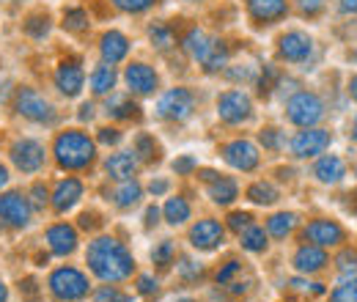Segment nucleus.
<instances>
[{
	"label": "nucleus",
	"instance_id": "1",
	"mask_svg": "<svg viewBox=\"0 0 357 302\" xmlns=\"http://www.w3.org/2000/svg\"><path fill=\"white\" fill-rule=\"evenodd\" d=\"M86 259H89L91 272H93L99 280H105V283L124 280V278L132 275V269H135V261H132V256H130V250H127L121 242L110 239V236L93 239Z\"/></svg>",
	"mask_w": 357,
	"mask_h": 302
},
{
	"label": "nucleus",
	"instance_id": "2",
	"mask_svg": "<svg viewBox=\"0 0 357 302\" xmlns=\"http://www.w3.org/2000/svg\"><path fill=\"white\" fill-rule=\"evenodd\" d=\"M55 160L69 171L86 168L93 160V140L83 132H63L55 140Z\"/></svg>",
	"mask_w": 357,
	"mask_h": 302
},
{
	"label": "nucleus",
	"instance_id": "3",
	"mask_svg": "<svg viewBox=\"0 0 357 302\" xmlns=\"http://www.w3.org/2000/svg\"><path fill=\"white\" fill-rule=\"evenodd\" d=\"M286 116H289V121L291 124H297V127H313V124H319L321 121V116H324V105H321V99L311 93V91H300V93H294L289 102H286Z\"/></svg>",
	"mask_w": 357,
	"mask_h": 302
},
{
	"label": "nucleus",
	"instance_id": "4",
	"mask_svg": "<svg viewBox=\"0 0 357 302\" xmlns=\"http://www.w3.org/2000/svg\"><path fill=\"white\" fill-rule=\"evenodd\" d=\"M50 289H52V294H55L58 300L72 302L89 294V280H86L83 272H77V269H72V266H63V269H55V272H52Z\"/></svg>",
	"mask_w": 357,
	"mask_h": 302
},
{
	"label": "nucleus",
	"instance_id": "5",
	"mask_svg": "<svg viewBox=\"0 0 357 302\" xmlns=\"http://www.w3.org/2000/svg\"><path fill=\"white\" fill-rule=\"evenodd\" d=\"M192 107H195V99H192V93L187 88H171L168 93L160 96L157 116L168 119V121H184V119H190Z\"/></svg>",
	"mask_w": 357,
	"mask_h": 302
},
{
	"label": "nucleus",
	"instance_id": "6",
	"mask_svg": "<svg viewBox=\"0 0 357 302\" xmlns=\"http://www.w3.org/2000/svg\"><path fill=\"white\" fill-rule=\"evenodd\" d=\"M17 113L25 116V119H31V121H47V124L55 119L52 105L47 102L39 91H33V88H22L17 93Z\"/></svg>",
	"mask_w": 357,
	"mask_h": 302
},
{
	"label": "nucleus",
	"instance_id": "7",
	"mask_svg": "<svg viewBox=\"0 0 357 302\" xmlns=\"http://www.w3.org/2000/svg\"><path fill=\"white\" fill-rule=\"evenodd\" d=\"M250 96L242 91H225L223 96L218 99V113L225 124H242L245 119H250Z\"/></svg>",
	"mask_w": 357,
	"mask_h": 302
},
{
	"label": "nucleus",
	"instance_id": "8",
	"mask_svg": "<svg viewBox=\"0 0 357 302\" xmlns=\"http://www.w3.org/2000/svg\"><path fill=\"white\" fill-rule=\"evenodd\" d=\"M0 220L11 228H25L31 222V204L20 192L0 195Z\"/></svg>",
	"mask_w": 357,
	"mask_h": 302
},
{
	"label": "nucleus",
	"instance_id": "9",
	"mask_svg": "<svg viewBox=\"0 0 357 302\" xmlns=\"http://www.w3.org/2000/svg\"><path fill=\"white\" fill-rule=\"evenodd\" d=\"M11 160H14V165H17L20 171L33 173V171H39L42 163H45V149H42V143H36V140H17L14 149H11Z\"/></svg>",
	"mask_w": 357,
	"mask_h": 302
},
{
	"label": "nucleus",
	"instance_id": "10",
	"mask_svg": "<svg viewBox=\"0 0 357 302\" xmlns=\"http://www.w3.org/2000/svg\"><path fill=\"white\" fill-rule=\"evenodd\" d=\"M278 52H280V58H286L291 63H300V61H305L313 52V39L308 33H303V31H291V33L280 36Z\"/></svg>",
	"mask_w": 357,
	"mask_h": 302
},
{
	"label": "nucleus",
	"instance_id": "11",
	"mask_svg": "<svg viewBox=\"0 0 357 302\" xmlns=\"http://www.w3.org/2000/svg\"><path fill=\"white\" fill-rule=\"evenodd\" d=\"M225 163L236 171H253L259 165V149L248 140H234L223 149Z\"/></svg>",
	"mask_w": 357,
	"mask_h": 302
},
{
	"label": "nucleus",
	"instance_id": "12",
	"mask_svg": "<svg viewBox=\"0 0 357 302\" xmlns=\"http://www.w3.org/2000/svg\"><path fill=\"white\" fill-rule=\"evenodd\" d=\"M330 146V132L324 130H305L297 132L291 140V151L294 157H316Z\"/></svg>",
	"mask_w": 357,
	"mask_h": 302
},
{
	"label": "nucleus",
	"instance_id": "13",
	"mask_svg": "<svg viewBox=\"0 0 357 302\" xmlns=\"http://www.w3.org/2000/svg\"><path fill=\"white\" fill-rule=\"evenodd\" d=\"M223 225L218 220H201L198 225H192L190 239H192V248L198 250H215L218 245H223Z\"/></svg>",
	"mask_w": 357,
	"mask_h": 302
},
{
	"label": "nucleus",
	"instance_id": "14",
	"mask_svg": "<svg viewBox=\"0 0 357 302\" xmlns=\"http://www.w3.org/2000/svg\"><path fill=\"white\" fill-rule=\"evenodd\" d=\"M305 236L316 242L319 248H330V245H338L344 242V228L333 220H313L311 225L305 228Z\"/></svg>",
	"mask_w": 357,
	"mask_h": 302
},
{
	"label": "nucleus",
	"instance_id": "15",
	"mask_svg": "<svg viewBox=\"0 0 357 302\" xmlns=\"http://www.w3.org/2000/svg\"><path fill=\"white\" fill-rule=\"evenodd\" d=\"M47 242H50V250L55 256H69L77 248V231L66 222H58L47 231Z\"/></svg>",
	"mask_w": 357,
	"mask_h": 302
},
{
	"label": "nucleus",
	"instance_id": "16",
	"mask_svg": "<svg viewBox=\"0 0 357 302\" xmlns=\"http://www.w3.org/2000/svg\"><path fill=\"white\" fill-rule=\"evenodd\" d=\"M248 11L256 22H275L286 17L289 3L286 0H248Z\"/></svg>",
	"mask_w": 357,
	"mask_h": 302
},
{
	"label": "nucleus",
	"instance_id": "17",
	"mask_svg": "<svg viewBox=\"0 0 357 302\" xmlns=\"http://www.w3.org/2000/svg\"><path fill=\"white\" fill-rule=\"evenodd\" d=\"M80 198H83V184H80L77 179H63V181L55 187L52 206H55V212H69Z\"/></svg>",
	"mask_w": 357,
	"mask_h": 302
},
{
	"label": "nucleus",
	"instance_id": "18",
	"mask_svg": "<svg viewBox=\"0 0 357 302\" xmlns=\"http://www.w3.org/2000/svg\"><path fill=\"white\" fill-rule=\"evenodd\" d=\"M83 80H86V75L77 63H61L58 72H55V83L66 96H77L80 88H83Z\"/></svg>",
	"mask_w": 357,
	"mask_h": 302
},
{
	"label": "nucleus",
	"instance_id": "19",
	"mask_svg": "<svg viewBox=\"0 0 357 302\" xmlns=\"http://www.w3.org/2000/svg\"><path fill=\"white\" fill-rule=\"evenodd\" d=\"M127 52H130V42H127V36L124 33H119V31H110V33H105L102 36V58H105V63H119V61H124L127 58Z\"/></svg>",
	"mask_w": 357,
	"mask_h": 302
},
{
	"label": "nucleus",
	"instance_id": "20",
	"mask_svg": "<svg viewBox=\"0 0 357 302\" xmlns=\"http://www.w3.org/2000/svg\"><path fill=\"white\" fill-rule=\"evenodd\" d=\"M127 83H130V88L137 91V93H151V91L157 88V75H154V69L146 66V63H130V66H127Z\"/></svg>",
	"mask_w": 357,
	"mask_h": 302
},
{
	"label": "nucleus",
	"instance_id": "21",
	"mask_svg": "<svg viewBox=\"0 0 357 302\" xmlns=\"http://www.w3.org/2000/svg\"><path fill=\"white\" fill-rule=\"evenodd\" d=\"M327 264V253L319 248V245H303L297 253H294V266L297 272H319L321 266Z\"/></svg>",
	"mask_w": 357,
	"mask_h": 302
},
{
	"label": "nucleus",
	"instance_id": "22",
	"mask_svg": "<svg viewBox=\"0 0 357 302\" xmlns=\"http://www.w3.org/2000/svg\"><path fill=\"white\" fill-rule=\"evenodd\" d=\"M313 173H316V179H319L321 184H335V181H341V179H344L347 165H344V160H341V157L330 154V157H321V160L316 163Z\"/></svg>",
	"mask_w": 357,
	"mask_h": 302
},
{
	"label": "nucleus",
	"instance_id": "23",
	"mask_svg": "<svg viewBox=\"0 0 357 302\" xmlns=\"http://www.w3.org/2000/svg\"><path fill=\"white\" fill-rule=\"evenodd\" d=\"M105 168H107V173H110L113 179L124 181V179L135 176V171H137V160H135L132 151H121V154H113V157L105 163Z\"/></svg>",
	"mask_w": 357,
	"mask_h": 302
},
{
	"label": "nucleus",
	"instance_id": "24",
	"mask_svg": "<svg viewBox=\"0 0 357 302\" xmlns=\"http://www.w3.org/2000/svg\"><path fill=\"white\" fill-rule=\"evenodd\" d=\"M225 61H228V47H225V42L212 39L209 47H206V52H204V58H201L204 69H206V72H218V69L225 66Z\"/></svg>",
	"mask_w": 357,
	"mask_h": 302
},
{
	"label": "nucleus",
	"instance_id": "25",
	"mask_svg": "<svg viewBox=\"0 0 357 302\" xmlns=\"http://www.w3.org/2000/svg\"><path fill=\"white\" fill-rule=\"evenodd\" d=\"M209 195H212V201L215 204H231L236 195H239V190H236V181L234 179H212V187H209Z\"/></svg>",
	"mask_w": 357,
	"mask_h": 302
},
{
	"label": "nucleus",
	"instance_id": "26",
	"mask_svg": "<svg viewBox=\"0 0 357 302\" xmlns=\"http://www.w3.org/2000/svg\"><path fill=\"white\" fill-rule=\"evenodd\" d=\"M137 110L140 107L130 96H110V102H107V116L110 119H137L140 116Z\"/></svg>",
	"mask_w": 357,
	"mask_h": 302
},
{
	"label": "nucleus",
	"instance_id": "27",
	"mask_svg": "<svg viewBox=\"0 0 357 302\" xmlns=\"http://www.w3.org/2000/svg\"><path fill=\"white\" fill-rule=\"evenodd\" d=\"M113 86H116V72H113V66H110V63L96 66L93 75H91V91L102 96V93H107Z\"/></svg>",
	"mask_w": 357,
	"mask_h": 302
},
{
	"label": "nucleus",
	"instance_id": "28",
	"mask_svg": "<svg viewBox=\"0 0 357 302\" xmlns=\"http://www.w3.org/2000/svg\"><path fill=\"white\" fill-rule=\"evenodd\" d=\"M209 36L201 31V28H190V33L184 36V50L195 58V61H201L204 58V52H206V47H209Z\"/></svg>",
	"mask_w": 357,
	"mask_h": 302
},
{
	"label": "nucleus",
	"instance_id": "29",
	"mask_svg": "<svg viewBox=\"0 0 357 302\" xmlns=\"http://www.w3.org/2000/svg\"><path fill=\"white\" fill-rule=\"evenodd\" d=\"M294 225H297V217L291 215V212H280V215H272L267 222V231L272 236H278V239H283V236H289L291 231H294Z\"/></svg>",
	"mask_w": 357,
	"mask_h": 302
},
{
	"label": "nucleus",
	"instance_id": "30",
	"mask_svg": "<svg viewBox=\"0 0 357 302\" xmlns=\"http://www.w3.org/2000/svg\"><path fill=\"white\" fill-rule=\"evenodd\" d=\"M242 248L250 250V253H261V250L267 248V234H264V228L248 225L245 234H242Z\"/></svg>",
	"mask_w": 357,
	"mask_h": 302
},
{
	"label": "nucleus",
	"instance_id": "31",
	"mask_svg": "<svg viewBox=\"0 0 357 302\" xmlns=\"http://www.w3.org/2000/svg\"><path fill=\"white\" fill-rule=\"evenodd\" d=\"M113 198H116V204H119L121 209L135 206V204L140 201V184H137V181H130V179H124V184L113 192Z\"/></svg>",
	"mask_w": 357,
	"mask_h": 302
},
{
	"label": "nucleus",
	"instance_id": "32",
	"mask_svg": "<svg viewBox=\"0 0 357 302\" xmlns=\"http://www.w3.org/2000/svg\"><path fill=\"white\" fill-rule=\"evenodd\" d=\"M135 154H140L143 163H157V160H160V146L154 143L151 135H137V140H135Z\"/></svg>",
	"mask_w": 357,
	"mask_h": 302
},
{
	"label": "nucleus",
	"instance_id": "33",
	"mask_svg": "<svg viewBox=\"0 0 357 302\" xmlns=\"http://www.w3.org/2000/svg\"><path fill=\"white\" fill-rule=\"evenodd\" d=\"M248 198H250L253 204H264V206H269V204L278 201V190H275L269 181H256V184L248 190Z\"/></svg>",
	"mask_w": 357,
	"mask_h": 302
},
{
	"label": "nucleus",
	"instance_id": "34",
	"mask_svg": "<svg viewBox=\"0 0 357 302\" xmlns=\"http://www.w3.org/2000/svg\"><path fill=\"white\" fill-rule=\"evenodd\" d=\"M165 220H168L171 225H181L184 220H190V204H187L184 198H171V201L165 204Z\"/></svg>",
	"mask_w": 357,
	"mask_h": 302
},
{
	"label": "nucleus",
	"instance_id": "35",
	"mask_svg": "<svg viewBox=\"0 0 357 302\" xmlns=\"http://www.w3.org/2000/svg\"><path fill=\"white\" fill-rule=\"evenodd\" d=\"M330 302H357V278H347V280H341V283L333 289Z\"/></svg>",
	"mask_w": 357,
	"mask_h": 302
},
{
	"label": "nucleus",
	"instance_id": "36",
	"mask_svg": "<svg viewBox=\"0 0 357 302\" xmlns=\"http://www.w3.org/2000/svg\"><path fill=\"white\" fill-rule=\"evenodd\" d=\"M63 28H66V31H75V33L86 31V28H89V14H86L83 8H69V11L63 14Z\"/></svg>",
	"mask_w": 357,
	"mask_h": 302
},
{
	"label": "nucleus",
	"instance_id": "37",
	"mask_svg": "<svg viewBox=\"0 0 357 302\" xmlns=\"http://www.w3.org/2000/svg\"><path fill=\"white\" fill-rule=\"evenodd\" d=\"M149 36H151V42L154 47H160V50H168V47H174L176 42V36H174V31L168 28V25H151V31H149Z\"/></svg>",
	"mask_w": 357,
	"mask_h": 302
},
{
	"label": "nucleus",
	"instance_id": "38",
	"mask_svg": "<svg viewBox=\"0 0 357 302\" xmlns=\"http://www.w3.org/2000/svg\"><path fill=\"white\" fill-rule=\"evenodd\" d=\"M25 33L33 36V39H45L47 33H50V20H47V14L31 17V20L25 22Z\"/></svg>",
	"mask_w": 357,
	"mask_h": 302
},
{
	"label": "nucleus",
	"instance_id": "39",
	"mask_svg": "<svg viewBox=\"0 0 357 302\" xmlns=\"http://www.w3.org/2000/svg\"><path fill=\"white\" fill-rule=\"evenodd\" d=\"M151 259H154V264H160V266H168L171 264V259H174V242H160L157 248H154V253H151Z\"/></svg>",
	"mask_w": 357,
	"mask_h": 302
},
{
	"label": "nucleus",
	"instance_id": "40",
	"mask_svg": "<svg viewBox=\"0 0 357 302\" xmlns=\"http://www.w3.org/2000/svg\"><path fill=\"white\" fill-rule=\"evenodd\" d=\"M121 11H132V14H137V11H146L154 0H113Z\"/></svg>",
	"mask_w": 357,
	"mask_h": 302
},
{
	"label": "nucleus",
	"instance_id": "41",
	"mask_svg": "<svg viewBox=\"0 0 357 302\" xmlns=\"http://www.w3.org/2000/svg\"><path fill=\"white\" fill-rule=\"evenodd\" d=\"M96 302H130V300H127V297H121L116 289L105 286V289H99V292H96Z\"/></svg>",
	"mask_w": 357,
	"mask_h": 302
},
{
	"label": "nucleus",
	"instance_id": "42",
	"mask_svg": "<svg viewBox=\"0 0 357 302\" xmlns=\"http://www.w3.org/2000/svg\"><path fill=\"white\" fill-rule=\"evenodd\" d=\"M338 269H341L344 275L357 272V253H344V256L338 259Z\"/></svg>",
	"mask_w": 357,
	"mask_h": 302
},
{
	"label": "nucleus",
	"instance_id": "43",
	"mask_svg": "<svg viewBox=\"0 0 357 302\" xmlns=\"http://www.w3.org/2000/svg\"><path fill=\"white\" fill-rule=\"evenodd\" d=\"M250 220H253V217L248 215V212H234V215L228 217V225H231L234 231H242V228L250 225Z\"/></svg>",
	"mask_w": 357,
	"mask_h": 302
},
{
	"label": "nucleus",
	"instance_id": "44",
	"mask_svg": "<svg viewBox=\"0 0 357 302\" xmlns=\"http://www.w3.org/2000/svg\"><path fill=\"white\" fill-rule=\"evenodd\" d=\"M297 3H300V11L308 17H316L324 8V0H297Z\"/></svg>",
	"mask_w": 357,
	"mask_h": 302
},
{
	"label": "nucleus",
	"instance_id": "45",
	"mask_svg": "<svg viewBox=\"0 0 357 302\" xmlns=\"http://www.w3.org/2000/svg\"><path fill=\"white\" fill-rule=\"evenodd\" d=\"M236 272H239V261H228L223 269L218 272V283H228V280H231Z\"/></svg>",
	"mask_w": 357,
	"mask_h": 302
},
{
	"label": "nucleus",
	"instance_id": "46",
	"mask_svg": "<svg viewBox=\"0 0 357 302\" xmlns=\"http://www.w3.org/2000/svg\"><path fill=\"white\" fill-rule=\"evenodd\" d=\"M195 168H198L195 157H178L176 163H174V171L176 173H192Z\"/></svg>",
	"mask_w": 357,
	"mask_h": 302
},
{
	"label": "nucleus",
	"instance_id": "47",
	"mask_svg": "<svg viewBox=\"0 0 357 302\" xmlns=\"http://www.w3.org/2000/svg\"><path fill=\"white\" fill-rule=\"evenodd\" d=\"M261 143H264L267 149H280V135H278V130L261 132Z\"/></svg>",
	"mask_w": 357,
	"mask_h": 302
},
{
	"label": "nucleus",
	"instance_id": "48",
	"mask_svg": "<svg viewBox=\"0 0 357 302\" xmlns=\"http://www.w3.org/2000/svg\"><path fill=\"white\" fill-rule=\"evenodd\" d=\"M137 289H140V294H154V292H157V280H154L151 275H143V278L137 280Z\"/></svg>",
	"mask_w": 357,
	"mask_h": 302
},
{
	"label": "nucleus",
	"instance_id": "49",
	"mask_svg": "<svg viewBox=\"0 0 357 302\" xmlns=\"http://www.w3.org/2000/svg\"><path fill=\"white\" fill-rule=\"evenodd\" d=\"M178 272L184 275V278H195V275H201V266L198 264H192L190 259H184L178 264Z\"/></svg>",
	"mask_w": 357,
	"mask_h": 302
},
{
	"label": "nucleus",
	"instance_id": "50",
	"mask_svg": "<svg viewBox=\"0 0 357 302\" xmlns=\"http://www.w3.org/2000/svg\"><path fill=\"white\" fill-rule=\"evenodd\" d=\"M225 75H228L231 80H253V75H256V72H253V69H248V66H242V69H228Z\"/></svg>",
	"mask_w": 357,
	"mask_h": 302
},
{
	"label": "nucleus",
	"instance_id": "51",
	"mask_svg": "<svg viewBox=\"0 0 357 302\" xmlns=\"http://www.w3.org/2000/svg\"><path fill=\"white\" fill-rule=\"evenodd\" d=\"M99 140H102V143H107V146H113V143H119V140H121V132L110 130V127H107V130H99Z\"/></svg>",
	"mask_w": 357,
	"mask_h": 302
},
{
	"label": "nucleus",
	"instance_id": "52",
	"mask_svg": "<svg viewBox=\"0 0 357 302\" xmlns=\"http://www.w3.org/2000/svg\"><path fill=\"white\" fill-rule=\"evenodd\" d=\"M31 195H33V206H45L47 204V190L42 184H36V187L31 190Z\"/></svg>",
	"mask_w": 357,
	"mask_h": 302
},
{
	"label": "nucleus",
	"instance_id": "53",
	"mask_svg": "<svg viewBox=\"0 0 357 302\" xmlns=\"http://www.w3.org/2000/svg\"><path fill=\"white\" fill-rule=\"evenodd\" d=\"M151 195H162V192H168V181L165 179H157V181H151Z\"/></svg>",
	"mask_w": 357,
	"mask_h": 302
},
{
	"label": "nucleus",
	"instance_id": "54",
	"mask_svg": "<svg viewBox=\"0 0 357 302\" xmlns=\"http://www.w3.org/2000/svg\"><path fill=\"white\" fill-rule=\"evenodd\" d=\"M341 11L344 14H357V0H341Z\"/></svg>",
	"mask_w": 357,
	"mask_h": 302
},
{
	"label": "nucleus",
	"instance_id": "55",
	"mask_svg": "<svg viewBox=\"0 0 357 302\" xmlns=\"http://www.w3.org/2000/svg\"><path fill=\"white\" fill-rule=\"evenodd\" d=\"M157 217H160V209H157V206H149V212H146V225H154Z\"/></svg>",
	"mask_w": 357,
	"mask_h": 302
},
{
	"label": "nucleus",
	"instance_id": "56",
	"mask_svg": "<svg viewBox=\"0 0 357 302\" xmlns=\"http://www.w3.org/2000/svg\"><path fill=\"white\" fill-rule=\"evenodd\" d=\"M80 225H83V228H93V225H96V220H93V215L86 212V215L80 217Z\"/></svg>",
	"mask_w": 357,
	"mask_h": 302
},
{
	"label": "nucleus",
	"instance_id": "57",
	"mask_svg": "<svg viewBox=\"0 0 357 302\" xmlns=\"http://www.w3.org/2000/svg\"><path fill=\"white\" fill-rule=\"evenodd\" d=\"M93 116V105H83L80 107V119H91Z\"/></svg>",
	"mask_w": 357,
	"mask_h": 302
},
{
	"label": "nucleus",
	"instance_id": "58",
	"mask_svg": "<svg viewBox=\"0 0 357 302\" xmlns=\"http://www.w3.org/2000/svg\"><path fill=\"white\" fill-rule=\"evenodd\" d=\"M349 93H352V99H357V75L349 80Z\"/></svg>",
	"mask_w": 357,
	"mask_h": 302
},
{
	"label": "nucleus",
	"instance_id": "59",
	"mask_svg": "<svg viewBox=\"0 0 357 302\" xmlns=\"http://www.w3.org/2000/svg\"><path fill=\"white\" fill-rule=\"evenodd\" d=\"M6 181H8V171H6V168H3V165H0V187H3V184H6Z\"/></svg>",
	"mask_w": 357,
	"mask_h": 302
},
{
	"label": "nucleus",
	"instance_id": "60",
	"mask_svg": "<svg viewBox=\"0 0 357 302\" xmlns=\"http://www.w3.org/2000/svg\"><path fill=\"white\" fill-rule=\"evenodd\" d=\"M0 302H6V286L0 283Z\"/></svg>",
	"mask_w": 357,
	"mask_h": 302
},
{
	"label": "nucleus",
	"instance_id": "61",
	"mask_svg": "<svg viewBox=\"0 0 357 302\" xmlns=\"http://www.w3.org/2000/svg\"><path fill=\"white\" fill-rule=\"evenodd\" d=\"M352 137L357 140V116H355V121H352Z\"/></svg>",
	"mask_w": 357,
	"mask_h": 302
},
{
	"label": "nucleus",
	"instance_id": "62",
	"mask_svg": "<svg viewBox=\"0 0 357 302\" xmlns=\"http://www.w3.org/2000/svg\"><path fill=\"white\" fill-rule=\"evenodd\" d=\"M181 302H190V300H181Z\"/></svg>",
	"mask_w": 357,
	"mask_h": 302
}]
</instances>
